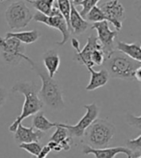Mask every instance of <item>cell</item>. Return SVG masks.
Instances as JSON below:
<instances>
[{
    "label": "cell",
    "instance_id": "cell-24",
    "mask_svg": "<svg viewBox=\"0 0 141 158\" xmlns=\"http://www.w3.org/2000/svg\"><path fill=\"white\" fill-rule=\"evenodd\" d=\"M19 148L24 149L25 152L30 153L32 156H37L42 150V146L39 142H31V143H19Z\"/></svg>",
    "mask_w": 141,
    "mask_h": 158
},
{
    "label": "cell",
    "instance_id": "cell-33",
    "mask_svg": "<svg viewBox=\"0 0 141 158\" xmlns=\"http://www.w3.org/2000/svg\"><path fill=\"white\" fill-rule=\"evenodd\" d=\"M22 1H25V2H30L31 0H22Z\"/></svg>",
    "mask_w": 141,
    "mask_h": 158
},
{
    "label": "cell",
    "instance_id": "cell-21",
    "mask_svg": "<svg viewBox=\"0 0 141 158\" xmlns=\"http://www.w3.org/2000/svg\"><path fill=\"white\" fill-rule=\"evenodd\" d=\"M55 4L58 11L63 16L65 22L71 31L70 15H71V0H55Z\"/></svg>",
    "mask_w": 141,
    "mask_h": 158
},
{
    "label": "cell",
    "instance_id": "cell-14",
    "mask_svg": "<svg viewBox=\"0 0 141 158\" xmlns=\"http://www.w3.org/2000/svg\"><path fill=\"white\" fill-rule=\"evenodd\" d=\"M70 26H71V31L73 34H76V35H80V34L84 33L89 26V23H87V20L80 16L79 12L77 11L76 7L72 4V0H71Z\"/></svg>",
    "mask_w": 141,
    "mask_h": 158
},
{
    "label": "cell",
    "instance_id": "cell-16",
    "mask_svg": "<svg viewBox=\"0 0 141 158\" xmlns=\"http://www.w3.org/2000/svg\"><path fill=\"white\" fill-rule=\"evenodd\" d=\"M87 69L89 70L91 74V79L89 84L86 86V90L88 91L95 90V89L104 86L107 84V81L109 80V75L104 68L100 71H95L93 68H87Z\"/></svg>",
    "mask_w": 141,
    "mask_h": 158
},
{
    "label": "cell",
    "instance_id": "cell-11",
    "mask_svg": "<svg viewBox=\"0 0 141 158\" xmlns=\"http://www.w3.org/2000/svg\"><path fill=\"white\" fill-rule=\"evenodd\" d=\"M100 45L98 42L97 37H95L94 35H90L87 39V43L85 45V47L81 51L76 52L75 57H73V60L76 61V62L83 64L84 66H86L87 68H93L94 64L91 61V54L92 52L97 50V49H100Z\"/></svg>",
    "mask_w": 141,
    "mask_h": 158
},
{
    "label": "cell",
    "instance_id": "cell-3",
    "mask_svg": "<svg viewBox=\"0 0 141 158\" xmlns=\"http://www.w3.org/2000/svg\"><path fill=\"white\" fill-rule=\"evenodd\" d=\"M103 65L108 73L109 78L131 81L133 80L134 71L141 67V62L129 57L119 51H113L109 56L104 57Z\"/></svg>",
    "mask_w": 141,
    "mask_h": 158
},
{
    "label": "cell",
    "instance_id": "cell-8",
    "mask_svg": "<svg viewBox=\"0 0 141 158\" xmlns=\"http://www.w3.org/2000/svg\"><path fill=\"white\" fill-rule=\"evenodd\" d=\"M92 29L97 30L98 33V42L100 43L102 50L104 53V56H109V54L115 51V41L116 36L118 35L119 31L117 30H111L109 28V23L106 20H103V22H98V23H93Z\"/></svg>",
    "mask_w": 141,
    "mask_h": 158
},
{
    "label": "cell",
    "instance_id": "cell-30",
    "mask_svg": "<svg viewBox=\"0 0 141 158\" xmlns=\"http://www.w3.org/2000/svg\"><path fill=\"white\" fill-rule=\"evenodd\" d=\"M71 42H72V46L73 49H75L76 52H78L80 50V48H79V41L76 38H72Z\"/></svg>",
    "mask_w": 141,
    "mask_h": 158
},
{
    "label": "cell",
    "instance_id": "cell-1",
    "mask_svg": "<svg viewBox=\"0 0 141 158\" xmlns=\"http://www.w3.org/2000/svg\"><path fill=\"white\" fill-rule=\"evenodd\" d=\"M13 93H21L24 96V103L22 106V113L18 116V118L12 123L9 127L11 132H15L17 126L22 120L34 115L36 113L41 111L44 107L42 100L40 99L38 92V85L33 81H18L12 87Z\"/></svg>",
    "mask_w": 141,
    "mask_h": 158
},
{
    "label": "cell",
    "instance_id": "cell-9",
    "mask_svg": "<svg viewBox=\"0 0 141 158\" xmlns=\"http://www.w3.org/2000/svg\"><path fill=\"white\" fill-rule=\"evenodd\" d=\"M83 108L86 109V113L76 125H69L66 123H62V126L68 130L71 137H77V138L83 137L85 130L98 118L99 108L96 103L84 105Z\"/></svg>",
    "mask_w": 141,
    "mask_h": 158
},
{
    "label": "cell",
    "instance_id": "cell-29",
    "mask_svg": "<svg viewBox=\"0 0 141 158\" xmlns=\"http://www.w3.org/2000/svg\"><path fill=\"white\" fill-rule=\"evenodd\" d=\"M133 80H136L138 82L141 81V67L137 68L133 73Z\"/></svg>",
    "mask_w": 141,
    "mask_h": 158
},
{
    "label": "cell",
    "instance_id": "cell-7",
    "mask_svg": "<svg viewBox=\"0 0 141 158\" xmlns=\"http://www.w3.org/2000/svg\"><path fill=\"white\" fill-rule=\"evenodd\" d=\"M33 20H35V22H38V23H42L45 25L51 27V28L58 29L61 32L62 40L60 41V42H56L58 46H64V44L68 42V40L71 37V31L69 29L68 25H67L63 16L60 14V12L57 9L55 0H54V6H53L52 11L49 16H45L44 14L37 12L34 14V16H33Z\"/></svg>",
    "mask_w": 141,
    "mask_h": 158
},
{
    "label": "cell",
    "instance_id": "cell-19",
    "mask_svg": "<svg viewBox=\"0 0 141 158\" xmlns=\"http://www.w3.org/2000/svg\"><path fill=\"white\" fill-rule=\"evenodd\" d=\"M33 128H35L36 130H39L41 132H46L50 130L53 127H57L59 125V123L56 122H51L45 118V115L43 112L39 111L36 113L33 116Z\"/></svg>",
    "mask_w": 141,
    "mask_h": 158
},
{
    "label": "cell",
    "instance_id": "cell-4",
    "mask_svg": "<svg viewBox=\"0 0 141 158\" xmlns=\"http://www.w3.org/2000/svg\"><path fill=\"white\" fill-rule=\"evenodd\" d=\"M114 134L115 127L106 119H96L85 130L84 137L87 146L93 148H104L108 147Z\"/></svg>",
    "mask_w": 141,
    "mask_h": 158
},
{
    "label": "cell",
    "instance_id": "cell-27",
    "mask_svg": "<svg viewBox=\"0 0 141 158\" xmlns=\"http://www.w3.org/2000/svg\"><path fill=\"white\" fill-rule=\"evenodd\" d=\"M127 122L129 123L131 126L136 127L137 129H141V116H134L131 114H127Z\"/></svg>",
    "mask_w": 141,
    "mask_h": 158
},
{
    "label": "cell",
    "instance_id": "cell-22",
    "mask_svg": "<svg viewBox=\"0 0 141 158\" xmlns=\"http://www.w3.org/2000/svg\"><path fill=\"white\" fill-rule=\"evenodd\" d=\"M56 128H57L56 131L52 134L49 141L54 142L60 146V143H61L62 142H64L67 138H68V137H70V134L68 132V130L62 126V123H59V125Z\"/></svg>",
    "mask_w": 141,
    "mask_h": 158
},
{
    "label": "cell",
    "instance_id": "cell-12",
    "mask_svg": "<svg viewBox=\"0 0 141 158\" xmlns=\"http://www.w3.org/2000/svg\"><path fill=\"white\" fill-rule=\"evenodd\" d=\"M82 152L84 154H93L96 158H114L117 154H125L127 158L131 157V152L125 147H115V148H93L85 145Z\"/></svg>",
    "mask_w": 141,
    "mask_h": 158
},
{
    "label": "cell",
    "instance_id": "cell-5",
    "mask_svg": "<svg viewBox=\"0 0 141 158\" xmlns=\"http://www.w3.org/2000/svg\"><path fill=\"white\" fill-rule=\"evenodd\" d=\"M0 54L8 65H18L22 60H26L29 64L32 62L25 54V45L16 38L0 37Z\"/></svg>",
    "mask_w": 141,
    "mask_h": 158
},
{
    "label": "cell",
    "instance_id": "cell-10",
    "mask_svg": "<svg viewBox=\"0 0 141 158\" xmlns=\"http://www.w3.org/2000/svg\"><path fill=\"white\" fill-rule=\"evenodd\" d=\"M99 7L105 16L106 22L115 27V30L120 31L122 28V22L125 19V8L119 0H109Z\"/></svg>",
    "mask_w": 141,
    "mask_h": 158
},
{
    "label": "cell",
    "instance_id": "cell-28",
    "mask_svg": "<svg viewBox=\"0 0 141 158\" xmlns=\"http://www.w3.org/2000/svg\"><path fill=\"white\" fill-rule=\"evenodd\" d=\"M48 146H49V148H50V150L51 152H61V147H60L58 143H54V142H49V143H48Z\"/></svg>",
    "mask_w": 141,
    "mask_h": 158
},
{
    "label": "cell",
    "instance_id": "cell-17",
    "mask_svg": "<svg viewBox=\"0 0 141 158\" xmlns=\"http://www.w3.org/2000/svg\"><path fill=\"white\" fill-rule=\"evenodd\" d=\"M116 50L123 52L129 57L141 62V49H140L139 43L127 44V43L122 42V41H118L116 43Z\"/></svg>",
    "mask_w": 141,
    "mask_h": 158
},
{
    "label": "cell",
    "instance_id": "cell-23",
    "mask_svg": "<svg viewBox=\"0 0 141 158\" xmlns=\"http://www.w3.org/2000/svg\"><path fill=\"white\" fill-rule=\"evenodd\" d=\"M87 22L91 23H98V22H103V20H106L105 16L104 15V13L102 10L100 9L99 6H95L87 13V15L85 17Z\"/></svg>",
    "mask_w": 141,
    "mask_h": 158
},
{
    "label": "cell",
    "instance_id": "cell-2",
    "mask_svg": "<svg viewBox=\"0 0 141 158\" xmlns=\"http://www.w3.org/2000/svg\"><path fill=\"white\" fill-rule=\"evenodd\" d=\"M30 65L32 67V70L36 72L42 81V87L38 92V95L40 99L42 100L43 104L54 110H61L65 108L62 89L58 81L53 80V78H50L44 67L37 65L33 61Z\"/></svg>",
    "mask_w": 141,
    "mask_h": 158
},
{
    "label": "cell",
    "instance_id": "cell-31",
    "mask_svg": "<svg viewBox=\"0 0 141 158\" xmlns=\"http://www.w3.org/2000/svg\"><path fill=\"white\" fill-rule=\"evenodd\" d=\"M6 99V92L4 90V88L0 87V106H2L5 102Z\"/></svg>",
    "mask_w": 141,
    "mask_h": 158
},
{
    "label": "cell",
    "instance_id": "cell-15",
    "mask_svg": "<svg viewBox=\"0 0 141 158\" xmlns=\"http://www.w3.org/2000/svg\"><path fill=\"white\" fill-rule=\"evenodd\" d=\"M60 61L61 60H60L59 54L54 50H49L44 53L43 56L44 66L50 78H53L54 75L57 73L60 66Z\"/></svg>",
    "mask_w": 141,
    "mask_h": 158
},
{
    "label": "cell",
    "instance_id": "cell-34",
    "mask_svg": "<svg viewBox=\"0 0 141 158\" xmlns=\"http://www.w3.org/2000/svg\"><path fill=\"white\" fill-rule=\"evenodd\" d=\"M0 1H7V0H0Z\"/></svg>",
    "mask_w": 141,
    "mask_h": 158
},
{
    "label": "cell",
    "instance_id": "cell-32",
    "mask_svg": "<svg viewBox=\"0 0 141 158\" xmlns=\"http://www.w3.org/2000/svg\"><path fill=\"white\" fill-rule=\"evenodd\" d=\"M83 0H72V4L75 5V6H77L80 2H82Z\"/></svg>",
    "mask_w": 141,
    "mask_h": 158
},
{
    "label": "cell",
    "instance_id": "cell-18",
    "mask_svg": "<svg viewBox=\"0 0 141 158\" xmlns=\"http://www.w3.org/2000/svg\"><path fill=\"white\" fill-rule=\"evenodd\" d=\"M5 37L7 38H16L19 42L24 45H29L35 43L41 37V33L39 30H29V31H21V32H8L6 33Z\"/></svg>",
    "mask_w": 141,
    "mask_h": 158
},
{
    "label": "cell",
    "instance_id": "cell-6",
    "mask_svg": "<svg viewBox=\"0 0 141 158\" xmlns=\"http://www.w3.org/2000/svg\"><path fill=\"white\" fill-rule=\"evenodd\" d=\"M34 14L28 8L24 1L17 0L11 3L5 12V19L12 30L22 29L33 19Z\"/></svg>",
    "mask_w": 141,
    "mask_h": 158
},
{
    "label": "cell",
    "instance_id": "cell-13",
    "mask_svg": "<svg viewBox=\"0 0 141 158\" xmlns=\"http://www.w3.org/2000/svg\"><path fill=\"white\" fill-rule=\"evenodd\" d=\"M15 133V140L18 143H31V142H39L44 137V132L36 130L32 127H25L21 122L17 126Z\"/></svg>",
    "mask_w": 141,
    "mask_h": 158
},
{
    "label": "cell",
    "instance_id": "cell-26",
    "mask_svg": "<svg viewBox=\"0 0 141 158\" xmlns=\"http://www.w3.org/2000/svg\"><path fill=\"white\" fill-rule=\"evenodd\" d=\"M127 146L131 153H141V135H138L137 138L133 140H129Z\"/></svg>",
    "mask_w": 141,
    "mask_h": 158
},
{
    "label": "cell",
    "instance_id": "cell-20",
    "mask_svg": "<svg viewBox=\"0 0 141 158\" xmlns=\"http://www.w3.org/2000/svg\"><path fill=\"white\" fill-rule=\"evenodd\" d=\"M29 3L33 4L39 13L44 14L45 16H49L53 6H54V0H31Z\"/></svg>",
    "mask_w": 141,
    "mask_h": 158
},
{
    "label": "cell",
    "instance_id": "cell-25",
    "mask_svg": "<svg viewBox=\"0 0 141 158\" xmlns=\"http://www.w3.org/2000/svg\"><path fill=\"white\" fill-rule=\"evenodd\" d=\"M99 2H100V0H83L82 2H80L78 4V6L80 5L82 7L81 11L79 12L80 16H81L82 18H85L86 15H87V13H88L93 8V7L97 6V4Z\"/></svg>",
    "mask_w": 141,
    "mask_h": 158
}]
</instances>
